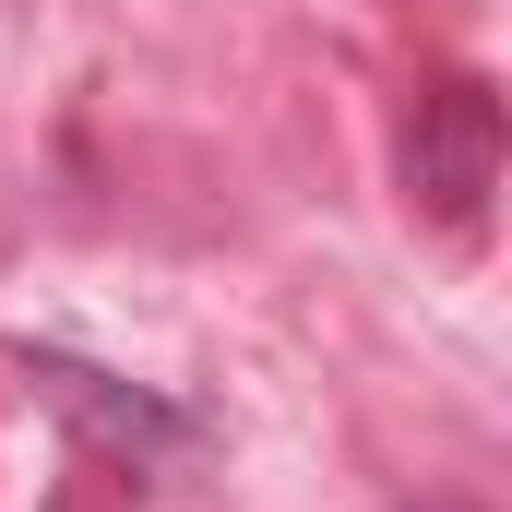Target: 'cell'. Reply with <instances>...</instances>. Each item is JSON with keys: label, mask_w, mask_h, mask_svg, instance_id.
<instances>
[{"label": "cell", "mask_w": 512, "mask_h": 512, "mask_svg": "<svg viewBox=\"0 0 512 512\" xmlns=\"http://www.w3.org/2000/svg\"><path fill=\"white\" fill-rule=\"evenodd\" d=\"M405 191L441 215V227H477L489 191H501V96L477 72H441L405 120Z\"/></svg>", "instance_id": "1"}]
</instances>
